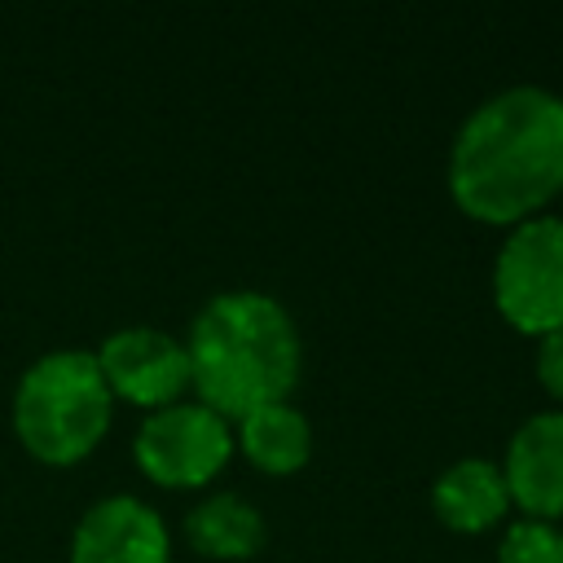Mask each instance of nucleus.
Here are the masks:
<instances>
[{"instance_id":"obj_3","label":"nucleus","mask_w":563,"mask_h":563,"mask_svg":"<svg viewBox=\"0 0 563 563\" xmlns=\"http://www.w3.org/2000/svg\"><path fill=\"white\" fill-rule=\"evenodd\" d=\"M114 396L92 352L62 347L31 361L13 387V435L44 466L84 462L110 431Z\"/></svg>"},{"instance_id":"obj_6","label":"nucleus","mask_w":563,"mask_h":563,"mask_svg":"<svg viewBox=\"0 0 563 563\" xmlns=\"http://www.w3.org/2000/svg\"><path fill=\"white\" fill-rule=\"evenodd\" d=\"M97 369L114 400H128L136 409H167L185 400L189 391V352L185 339L154 330V325H123L106 334V343L92 352Z\"/></svg>"},{"instance_id":"obj_5","label":"nucleus","mask_w":563,"mask_h":563,"mask_svg":"<svg viewBox=\"0 0 563 563\" xmlns=\"http://www.w3.org/2000/svg\"><path fill=\"white\" fill-rule=\"evenodd\" d=\"M132 457L158 488H207L233 457V422L198 400H176L145 413L132 440Z\"/></svg>"},{"instance_id":"obj_9","label":"nucleus","mask_w":563,"mask_h":563,"mask_svg":"<svg viewBox=\"0 0 563 563\" xmlns=\"http://www.w3.org/2000/svg\"><path fill=\"white\" fill-rule=\"evenodd\" d=\"M431 510L440 515L444 528H453L462 537L497 528L510 515V493H506L501 466L484 462V457H462V462L444 466L440 479L431 484Z\"/></svg>"},{"instance_id":"obj_1","label":"nucleus","mask_w":563,"mask_h":563,"mask_svg":"<svg viewBox=\"0 0 563 563\" xmlns=\"http://www.w3.org/2000/svg\"><path fill=\"white\" fill-rule=\"evenodd\" d=\"M563 194V97L506 88L475 106L449 150V198L462 216L515 229Z\"/></svg>"},{"instance_id":"obj_8","label":"nucleus","mask_w":563,"mask_h":563,"mask_svg":"<svg viewBox=\"0 0 563 563\" xmlns=\"http://www.w3.org/2000/svg\"><path fill=\"white\" fill-rule=\"evenodd\" d=\"M510 506L523 519L559 523L563 519V409H541L515 427L506 457L497 462Z\"/></svg>"},{"instance_id":"obj_4","label":"nucleus","mask_w":563,"mask_h":563,"mask_svg":"<svg viewBox=\"0 0 563 563\" xmlns=\"http://www.w3.org/2000/svg\"><path fill=\"white\" fill-rule=\"evenodd\" d=\"M493 303L528 339L563 330V216H532L506 229L493 260Z\"/></svg>"},{"instance_id":"obj_12","label":"nucleus","mask_w":563,"mask_h":563,"mask_svg":"<svg viewBox=\"0 0 563 563\" xmlns=\"http://www.w3.org/2000/svg\"><path fill=\"white\" fill-rule=\"evenodd\" d=\"M497 563H563V528L515 519L497 541Z\"/></svg>"},{"instance_id":"obj_10","label":"nucleus","mask_w":563,"mask_h":563,"mask_svg":"<svg viewBox=\"0 0 563 563\" xmlns=\"http://www.w3.org/2000/svg\"><path fill=\"white\" fill-rule=\"evenodd\" d=\"M233 449L264 475H295L312 457V427L290 400H277L233 422Z\"/></svg>"},{"instance_id":"obj_7","label":"nucleus","mask_w":563,"mask_h":563,"mask_svg":"<svg viewBox=\"0 0 563 563\" xmlns=\"http://www.w3.org/2000/svg\"><path fill=\"white\" fill-rule=\"evenodd\" d=\"M70 563H172V532L150 501L114 493L79 515Z\"/></svg>"},{"instance_id":"obj_2","label":"nucleus","mask_w":563,"mask_h":563,"mask_svg":"<svg viewBox=\"0 0 563 563\" xmlns=\"http://www.w3.org/2000/svg\"><path fill=\"white\" fill-rule=\"evenodd\" d=\"M185 352L194 400L224 422L290 400L303 369L299 330L264 290H224L207 299L189 325Z\"/></svg>"},{"instance_id":"obj_13","label":"nucleus","mask_w":563,"mask_h":563,"mask_svg":"<svg viewBox=\"0 0 563 563\" xmlns=\"http://www.w3.org/2000/svg\"><path fill=\"white\" fill-rule=\"evenodd\" d=\"M532 365H537V383L563 405V330L537 339V361Z\"/></svg>"},{"instance_id":"obj_11","label":"nucleus","mask_w":563,"mask_h":563,"mask_svg":"<svg viewBox=\"0 0 563 563\" xmlns=\"http://www.w3.org/2000/svg\"><path fill=\"white\" fill-rule=\"evenodd\" d=\"M185 541L216 563H242L264 550L268 528L264 515L238 497V493H207L189 515H185Z\"/></svg>"}]
</instances>
